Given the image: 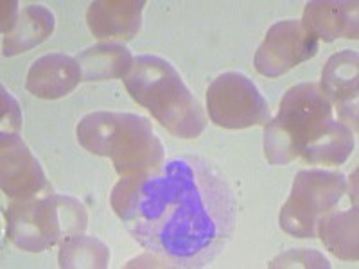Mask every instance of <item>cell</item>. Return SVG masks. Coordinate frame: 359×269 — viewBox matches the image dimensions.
I'll return each mask as SVG.
<instances>
[{
	"mask_svg": "<svg viewBox=\"0 0 359 269\" xmlns=\"http://www.w3.org/2000/svg\"><path fill=\"white\" fill-rule=\"evenodd\" d=\"M110 203L135 241L176 268L212 262L236 224L232 191L198 156H180L144 174L124 176Z\"/></svg>",
	"mask_w": 359,
	"mask_h": 269,
	"instance_id": "6da1fadb",
	"label": "cell"
},
{
	"mask_svg": "<svg viewBox=\"0 0 359 269\" xmlns=\"http://www.w3.org/2000/svg\"><path fill=\"white\" fill-rule=\"evenodd\" d=\"M128 94L146 108L171 134L196 139L207 126L203 106L187 88L178 70L160 56L135 57L124 78Z\"/></svg>",
	"mask_w": 359,
	"mask_h": 269,
	"instance_id": "7a4b0ae2",
	"label": "cell"
},
{
	"mask_svg": "<svg viewBox=\"0 0 359 269\" xmlns=\"http://www.w3.org/2000/svg\"><path fill=\"white\" fill-rule=\"evenodd\" d=\"M76 134L86 151L108 156L121 178L149 172L163 162L162 142L140 115L94 111L79 120Z\"/></svg>",
	"mask_w": 359,
	"mask_h": 269,
	"instance_id": "3957f363",
	"label": "cell"
},
{
	"mask_svg": "<svg viewBox=\"0 0 359 269\" xmlns=\"http://www.w3.org/2000/svg\"><path fill=\"white\" fill-rule=\"evenodd\" d=\"M332 120V102L318 83L291 86L277 115L264 124V153L271 165L302 158L304 151Z\"/></svg>",
	"mask_w": 359,
	"mask_h": 269,
	"instance_id": "277c9868",
	"label": "cell"
},
{
	"mask_svg": "<svg viewBox=\"0 0 359 269\" xmlns=\"http://www.w3.org/2000/svg\"><path fill=\"white\" fill-rule=\"evenodd\" d=\"M8 239L24 251L40 253L74 235L88 224L86 210L76 198L45 192L43 196L13 200L6 210Z\"/></svg>",
	"mask_w": 359,
	"mask_h": 269,
	"instance_id": "5b68a950",
	"label": "cell"
},
{
	"mask_svg": "<svg viewBox=\"0 0 359 269\" xmlns=\"http://www.w3.org/2000/svg\"><path fill=\"white\" fill-rule=\"evenodd\" d=\"M345 191L347 179L341 172L300 171L280 210V228L298 239H313L318 219L339 203Z\"/></svg>",
	"mask_w": 359,
	"mask_h": 269,
	"instance_id": "8992f818",
	"label": "cell"
},
{
	"mask_svg": "<svg viewBox=\"0 0 359 269\" xmlns=\"http://www.w3.org/2000/svg\"><path fill=\"white\" fill-rule=\"evenodd\" d=\"M208 117L226 130L262 126L269 120L266 99L245 74L224 72L207 90Z\"/></svg>",
	"mask_w": 359,
	"mask_h": 269,
	"instance_id": "52a82bcc",
	"label": "cell"
},
{
	"mask_svg": "<svg viewBox=\"0 0 359 269\" xmlns=\"http://www.w3.org/2000/svg\"><path fill=\"white\" fill-rule=\"evenodd\" d=\"M320 41L300 20H284L271 25L255 53V69L266 78H278L298 63L318 53Z\"/></svg>",
	"mask_w": 359,
	"mask_h": 269,
	"instance_id": "ba28073f",
	"label": "cell"
},
{
	"mask_svg": "<svg viewBox=\"0 0 359 269\" xmlns=\"http://www.w3.org/2000/svg\"><path fill=\"white\" fill-rule=\"evenodd\" d=\"M0 185L11 200H27L47 188L40 162L18 133L0 137Z\"/></svg>",
	"mask_w": 359,
	"mask_h": 269,
	"instance_id": "9c48e42d",
	"label": "cell"
},
{
	"mask_svg": "<svg viewBox=\"0 0 359 269\" xmlns=\"http://www.w3.org/2000/svg\"><path fill=\"white\" fill-rule=\"evenodd\" d=\"M320 88L338 106V115L345 126L358 131V92H359V54L341 50L327 60Z\"/></svg>",
	"mask_w": 359,
	"mask_h": 269,
	"instance_id": "30bf717a",
	"label": "cell"
},
{
	"mask_svg": "<svg viewBox=\"0 0 359 269\" xmlns=\"http://www.w3.org/2000/svg\"><path fill=\"white\" fill-rule=\"evenodd\" d=\"M144 0H95L86 11L90 33L97 40H131L142 25Z\"/></svg>",
	"mask_w": 359,
	"mask_h": 269,
	"instance_id": "8fae6325",
	"label": "cell"
},
{
	"mask_svg": "<svg viewBox=\"0 0 359 269\" xmlns=\"http://www.w3.org/2000/svg\"><path fill=\"white\" fill-rule=\"evenodd\" d=\"M81 79L78 60L60 53L45 54L29 69L25 88L34 97L60 99L74 92Z\"/></svg>",
	"mask_w": 359,
	"mask_h": 269,
	"instance_id": "7c38bea8",
	"label": "cell"
},
{
	"mask_svg": "<svg viewBox=\"0 0 359 269\" xmlns=\"http://www.w3.org/2000/svg\"><path fill=\"white\" fill-rule=\"evenodd\" d=\"M358 6L355 0H313L304 9L302 25L318 41L358 40Z\"/></svg>",
	"mask_w": 359,
	"mask_h": 269,
	"instance_id": "4fadbf2b",
	"label": "cell"
},
{
	"mask_svg": "<svg viewBox=\"0 0 359 269\" xmlns=\"http://www.w3.org/2000/svg\"><path fill=\"white\" fill-rule=\"evenodd\" d=\"M316 235L338 258L358 261V205H352L347 210H329L323 214L316 223Z\"/></svg>",
	"mask_w": 359,
	"mask_h": 269,
	"instance_id": "5bb4252c",
	"label": "cell"
},
{
	"mask_svg": "<svg viewBox=\"0 0 359 269\" xmlns=\"http://www.w3.org/2000/svg\"><path fill=\"white\" fill-rule=\"evenodd\" d=\"M83 81L123 79L133 67L135 57L124 45L99 43L83 50L78 57Z\"/></svg>",
	"mask_w": 359,
	"mask_h": 269,
	"instance_id": "9a60e30c",
	"label": "cell"
},
{
	"mask_svg": "<svg viewBox=\"0 0 359 269\" xmlns=\"http://www.w3.org/2000/svg\"><path fill=\"white\" fill-rule=\"evenodd\" d=\"M54 24V15L49 9L40 4H29L22 9L15 31L4 38L2 53L4 56H17L31 50L53 34Z\"/></svg>",
	"mask_w": 359,
	"mask_h": 269,
	"instance_id": "2e32d148",
	"label": "cell"
},
{
	"mask_svg": "<svg viewBox=\"0 0 359 269\" xmlns=\"http://www.w3.org/2000/svg\"><path fill=\"white\" fill-rule=\"evenodd\" d=\"M354 151V134L341 120L327 124L325 130L316 137L313 144L304 151L302 158L309 163H325V165H341Z\"/></svg>",
	"mask_w": 359,
	"mask_h": 269,
	"instance_id": "e0dca14e",
	"label": "cell"
},
{
	"mask_svg": "<svg viewBox=\"0 0 359 269\" xmlns=\"http://www.w3.org/2000/svg\"><path fill=\"white\" fill-rule=\"evenodd\" d=\"M60 268L102 269L108 268L110 249L102 241L88 235H74L60 244Z\"/></svg>",
	"mask_w": 359,
	"mask_h": 269,
	"instance_id": "ac0fdd59",
	"label": "cell"
},
{
	"mask_svg": "<svg viewBox=\"0 0 359 269\" xmlns=\"http://www.w3.org/2000/svg\"><path fill=\"white\" fill-rule=\"evenodd\" d=\"M269 268H306V269H329L331 268V262L323 257L322 253L316 251V249H287L286 253H282L278 257H275L269 264Z\"/></svg>",
	"mask_w": 359,
	"mask_h": 269,
	"instance_id": "d6986e66",
	"label": "cell"
},
{
	"mask_svg": "<svg viewBox=\"0 0 359 269\" xmlns=\"http://www.w3.org/2000/svg\"><path fill=\"white\" fill-rule=\"evenodd\" d=\"M0 92H2V133H18L22 127V111L18 106L17 99L13 97L11 94H8V90L4 86H0Z\"/></svg>",
	"mask_w": 359,
	"mask_h": 269,
	"instance_id": "ffe728a7",
	"label": "cell"
},
{
	"mask_svg": "<svg viewBox=\"0 0 359 269\" xmlns=\"http://www.w3.org/2000/svg\"><path fill=\"white\" fill-rule=\"evenodd\" d=\"M18 17H20V13H18V2H2V33L8 36L15 31L18 24Z\"/></svg>",
	"mask_w": 359,
	"mask_h": 269,
	"instance_id": "44dd1931",
	"label": "cell"
}]
</instances>
